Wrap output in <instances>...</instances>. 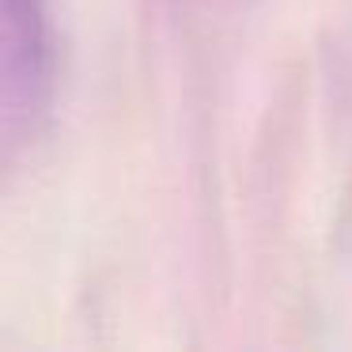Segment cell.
I'll return each mask as SVG.
<instances>
[{
	"instance_id": "1",
	"label": "cell",
	"mask_w": 352,
	"mask_h": 352,
	"mask_svg": "<svg viewBox=\"0 0 352 352\" xmlns=\"http://www.w3.org/2000/svg\"><path fill=\"white\" fill-rule=\"evenodd\" d=\"M0 27V133L4 155H16L42 133L57 95L54 0H4Z\"/></svg>"
}]
</instances>
